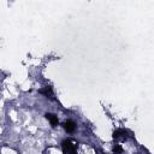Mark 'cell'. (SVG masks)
<instances>
[{
    "label": "cell",
    "mask_w": 154,
    "mask_h": 154,
    "mask_svg": "<svg viewBox=\"0 0 154 154\" xmlns=\"http://www.w3.org/2000/svg\"><path fill=\"white\" fill-rule=\"evenodd\" d=\"M78 144L76 141L73 140H64L61 142V150H63V154H78Z\"/></svg>",
    "instance_id": "obj_1"
},
{
    "label": "cell",
    "mask_w": 154,
    "mask_h": 154,
    "mask_svg": "<svg viewBox=\"0 0 154 154\" xmlns=\"http://www.w3.org/2000/svg\"><path fill=\"white\" fill-rule=\"evenodd\" d=\"M113 140L117 142H122V141H126L128 140V134L125 130L123 129H118L113 132Z\"/></svg>",
    "instance_id": "obj_2"
},
{
    "label": "cell",
    "mask_w": 154,
    "mask_h": 154,
    "mask_svg": "<svg viewBox=\"0 0 154 154\" xmlns=\"http://www.w3.org/2000/svg\"><path fill=\"white\" fill-rule=\"evenodd\" d=\"M38 93H40V94H42V95H43V96H46V97L54 99V91H53L52 87H49V85H46V87L41 88V89L38 90Z\"/></svg>",
    "instance_id": "obj_3"
},
{
    "label": "cell",
    "mask_w": 154,
    "mask_h": 154,
    "mask_svg": "<svg viewBox=\"0 0 154 154\" xmlns=\"http://www.w3.org/2000/svg\"><path fill=\"white\" fill-rule=\"evenodd\" d=\"M63 128H64V130H65L66 132L72 134V132H75V130H76V123H75L73 120H66V122L63 123Z\"/></svg>",
    "instance_id": "obj_4"
},
{
    "label": "cell",
    "mask_w": 154,
    "mask_h": 154,
    "mask_svg": "<svg viewBox=\"0 0 154 154\" xmlns=\"http://www.w3.org/2000/svg\"><path fill=\"white\" fill-rule=\"evenodd\" d=\"M45 116H46L47 120L51 123V125H52L53 128H55V126L59 125V119H58V117H57L55 114H53V113H46Z\"/></svg>",
    "instance_id": "obj_5"
},
{
    "label": "cell",
    "mask_w": 154,
    "mask_h": 154,
    "mask_svg": "<svg viewBox=\"0 0 154 154\" xmlns=\"http://www.w3.org/2000/svg\"><path fill=\"white\" fill-rule=\"evenodd\" d=\"M112 152H113V154H122L123 153V147L119 143H114L113 147H112Z\"/></svg>",
    "instance_id": "obj_6"
}]
</instances>
